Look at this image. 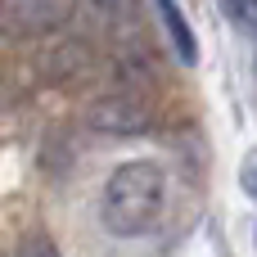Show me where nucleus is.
I'll return each instance as SVG.
<instances>
[{
	"label": "nucleus",
	"instance_id": "nucleus-1",
	"mask_svg": "<svg viewBox=\"0 0 257 257\" xmlns=\"http://www.w3.org/2000/svg\"><path fill=\"white\" fill-rule=\"evenodd\" d=\"M163 203H167V172L149 158H136V163H122L108 185H104V226L113 235H145L158 226L163 217Z\"/></svg>",
	"mask_w": 257,
	"mask_h": 257
},
{
	"label": "nucleus",
	"instance_id": "nucleus-2",
	"mask_svg": "<svg viewBox=\"0 0 257 257\" xmlns=\"http://www.w3.org/2000/svg\"><path fill=\"white\" fill-rule=\"evenodd\" d=\"M154 9H158L163 32H167V41H172V54H176L181 63H199V41H194V32H190L185 9H181L176 0H154Z\"/></svg>",
	"mask_w": 257,
	"mask_h": 257
},
{
	"label": "nucleus",
	"instance_id": "nucleus-3",
	"mask_svg": "<svg viewBox=\"0 0 257 257\" xmlns=\"http://www.w3.org/2000/svg\"><path fill=\"white\" fill-rule=\"evenodd\" d=\"M18 257H59V248H54L45 235H27V239L18 244Z\"/></svg>",
	"mask_w": 257,
	"mask_h": 257
},
{
	"label": "nucleus",
	"instance_id": "nucleus-4",
	"mask_svg": "<svg viewBox=\"0 0 257 257\" xmlns=\"http://www.w3.org/2000/svg\"><path fill=\"white\" fill-rule=\"evenodd\" d=\"M239 185H244V194L257 203V154L244 158V167H239Z\"/></svg>",
	"mask_w": 257,
	"mask_h": 257
},
{
	"label": "nucleus",
	"instance_id": "nucleus-5",
	"mask_svg": "<svg viewBox=\"0 0 257 257\" xmlns=\"http://www.w3.org/2000/svg\"><path fill=\"white\" fill-rule=\"evenodd\" d=\"M221 5H226V14H230V18H244V0H221Z\"/></svg>",
	"mask_w": 257,
	"mask_h": 257
},
{
	"label": "nucleus",
	"instance_id": "nucleus-6",
	"mask_svg": "<svg viewBox=\"0 0 257 257\" xmlns=\"http://www.w3.org/2000/svg\"><path fill=\"white\" fill-rule=\"evenodd\" d=\"M253 9H257V0H253Z\"/></svg>",
	"mask_w": 257,
	"mask_h": 257
}]
</instances>
